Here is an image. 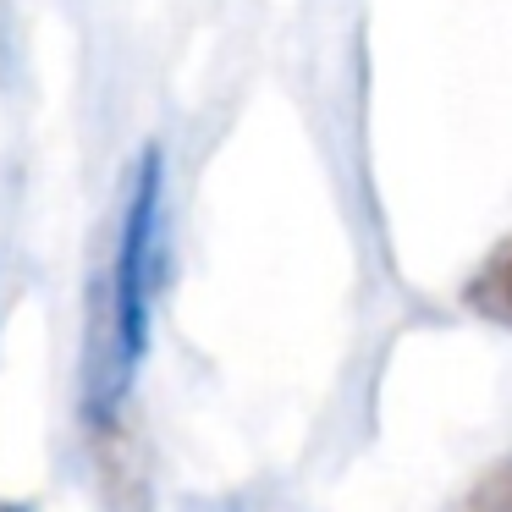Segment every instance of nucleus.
<instances>
[{
    "label": "nucleus",
    "instance_id": "f257e3e1",
    "mask_svg": "<svg viewBox=\"0 0 512 512\" xmlns=\"http://www.w3.org/2000/svg\"><path fill=\"white\" fill-rule=\"evenodd\" d=\"M160 155L149 149L133 177V199L122 215V243H116V270L105 292V364H100V402L111 408L122 397L133 364L144 358L149 336V298L160 287Z\"/></svg>",
    "mask_w": 512,
    "mask_h": 512
},
{
    "label": "nucleus",
    "instance_id": "f03ea898",
    "mask_svg": "<svg viewBox=\"0 0 512 512\" xmlns=\"http://www.w3.org/2000/svg\"><path fill=\"white\" fill-rule=\"evenodd\" d=\"M463 303L490 325H512V237H501V243L479 259V270L463 287Z\"/></svg>",
    "mask_w": 512,
    "mask_h": 512
},
{
    "label": "nucleus",
    "instance_id": "7ed1b4c3",
    "mask_svg": "<svg viewBox=\"0 0 512 512\" xmlns=\"http://www.w3.org/2000/svg\"><path fill=\"white\" fill-rule=\"evenodd\" d=\"M105 490H111V512H144V474H138V457L116 452V435H105Z\"/></svg>",
    "mask_w": 512,
    "mask_h": 512
},
{
    "label": "nucleus",
    "instance_id": "20e7f679",
    "mask_svg": "<svg viewBox=\"0 0 512 512\" xmlns=\"http://www.w3.org/2000/svg\"><path fill=\"white\" fill-rule=\"evenodd\" d=\"M452 512H512V463H496L490 474H479Z\"/></svg>",
    "mask_w": 512,
    "mask_h": 512
},
{
    "label": "nucleus",
    "instance_id": "39448f33",
    "mask_svg": "<svg viewBox=\"0 0 512 512\" xmlns=\"http://www.w3.org/2000/svg\"><path fill=\"white\" fill-rule=\"evenodd\" d=\"M0 512H23V507H0Z\"/></svg>",
    "mask_w": 512,
    "mask_h": 512
}]
</instances>
